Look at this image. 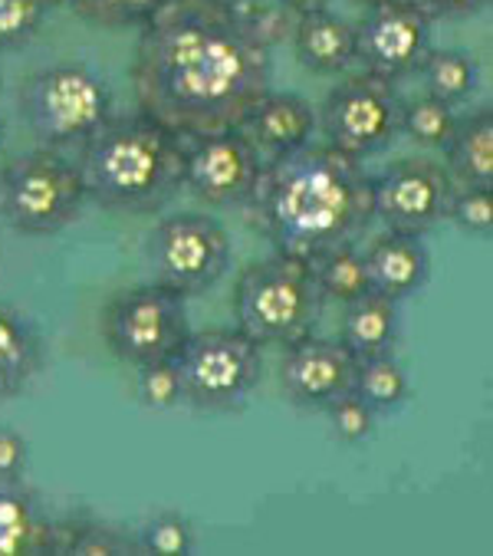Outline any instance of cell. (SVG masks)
<instances>
[{
  "label": "cell",
  "instance_id": "obj_1",
  "mask_svg": "<svg viewBox=\"0 0 493 556\" xmlns=\"http://www.w3.org/2000/svg\"><path fill=\"white\" fill-rule=\"evenodd\" d=\"M270 79V47L220 0H168L136 43L139 109L181 139L237 129Z\"/></svg>",
  "mask_w": 493,
  "mask_h": 556
},
{
  "label": "cell",
  "instance_id": "obj_2",
  "mask_svg": "<svg viewBox=\"0 0 493 556\" xmlns=\"http://www.w3.org/2000/svg\"><path fill=\"white\" fill-rule=\"evenodd\" d=\"M251 207L277 254L309 264L323 251L358 241L368 231L376 220L372 175L326 142H306L264 162Z\"/></svg>",
  "mask_w": 493,
  "mask_h": 556
},
{
  "label": "cell",
  "instance_id": "obj_3",
  "mask_svg": "<svg viewBox=\"0 0 493 556\" xmlns=\"http://www.w3.org/2000/svg\"><path fill=\"white\" fill-rule=\"evenodd\" d=\"M76 168L86 201L105 211H162L185 188V139L149 113L109 116L83 146Z\"/></svg>",
  "mask_w": 493,
  "mask_h": 556
},
{
  "label": "cell",
  "instance_id": "obj_4",
  "mask_svg": "<svg viewBox=\"0 0 493 556\" xmlns=\"http://www.w3.org/2000/svg\"><path fill=\"white\" fill-rule=\"evenodd\" d=\"M323 293L313 280V267L300 257H267L243 267L233 287L237 329L257 346H290L316 329L323 313Z\"/></svg>",
  "mask_w": 493,
  "mask_h": 556
},
{
  "label": "cell",
  "instance_id": "obj_5",
  "mask_svg": "<svg viewBox=\"0 0 493 556\" xmlns=\"http://www.w3.org/2000/svg\"><path fill=\"white\" fill-rule=\"evenodd\" d=\"M112 105L109 83L86 63H53L21 83V116L47 149L83 146Z\"/></svg>",
  "mask_w": 493,
  "mask_h": 556
},
{
  "label": "cell",
  "instance_id": "obj_6",
  "mask_svg": "<svg viewBox=\"0 0 493 556\" xmlns=\"http://www.w3.org/2000/svg\"><path fill=\"white\" fill-rule=\"evenodd\" d=\"M86 204V185L76 162L60 149H34L0 172V217L21 235L47 238L63 231Z\"/></svg>",
  "mask_w": 493,
  "mask_h": 556
},
{
  "label": "cell",
  "instance_id": "obj_7",
  "mask_svg": "<svg viewBox=\"0 0 493 556\" xmlns=\"http://www.w3.org/2000/svg\"><path fill=\"white\" fill-rule=\"evenodd\" d=\"M264 346L240 329L191 332L178 353L185 402L194 412L227 415L251 402L264 379Z\"/></svg>",
  "mask_w": 493,
  "mask_h": 556
},
{
  "label": "cell",
  "instance_id": "obj_8",
  "mask_svg": "<svg viewBox=\"0 0 493 556\" xmlns=\"http://www.w3.org/2000/svg\"><path fill=\"white\" fill-rule=\"evenodd\" d=\"M188 337H191V323H188L185 296L162 283H142L122 290L102 309L105 350L136 369L178 356Z\"/></svg>",
  "mask_w": 493,
  "mask_h": 556
},
{
  "label": "cell",
  "instance_id": "obj_9",
  "mask_svg": "<svg viewBox=\"0 0 493 556\" xmlns=\"http://www.w3.org/2000/svg\"><path fill=\"white\" fill-rule=\"evenodd\" d=\"M402 102L395 83L362 70L329 89L316 113V129L329 149L365 162L402 136Z\"/></svg>",
  "mask_w": 493,
  "mask_h": 556
},
{
  "label": "cell",
  "instance_id": "obj_10",
  "mask_svg": "<svg viewBox=\"0 0 493 556\" xmlns=\"http://www.w3.org/2000/svg\"><path fill=\"white\" fill-rule=\"evenodd\" d=\"M230 235L211 214H172L152 231L155 283L188 296L207 293L230 267Z\"/></svg>",
  "mask_w": 493,
  "mask_h": 556
},
{
  "label": "cell",
  "instance_id": "obj_11",
  "mask_svg": "<svg viewBox=\"0 0 493 556\" xmlns=\"http://www.w3.org/2000/svg\"><path fill=\"white\" fill-rule=\"evenodd\" d=\"M457 185L444 162L428 155H412L392 162L382 175H372V207L376 217L392 231L428 235L441 220H447V207Z\"/></svg>",
  "mask_w": 493,
  "mask_h": 556
},
{
  "label": "cell",
  "instance_id": "obj_12",
  "mask_svg": "<svg viewBox=\"0 0 493 556\" xmlns=\"http://www.w3.org/2000/svg\"><path fill=\"white\" fill-rule=\"evenodd\" d=\"M434 21L408 0H385L365 8L355 24V63L379 79L399 83L418 73V63L434 47Z\"/></svg>",
  "mask_w": 493,
  "mask_h": 556
},
{
  "label": "cell",
  "instance_id": "obj_13",
  "mask_svg": "<svg viewBox=\"0 0 493 556\" xmlns=\"http://www.w3.org/2000/svg\"><path fill=\"white\" fill-rule=\"evenodd\" d=\"M264 159L240 129L185 139V185L207 204H251Z\"/></svg>",
  "mask_w": 493,
  "mask_h": 556
},
{
  "label": "cell",
  "instance_id": "obj_14",
  "mask_svg": "<svg viewBox=\"0 0 493 556\" xmlns=\"http://www.w3.org/2000/svg\"><path fill=\"white\" fill-rule=\"evenodd\" d=\"M355 356L342 340L303 337L283 346L280 359V392L300 412H326L336 399L352 392Z\"/></svg>",
  "mask_w": 493,
  "mask_h": 556
},
{
  "label": "cell",
  "instance_id": "obj_15",
  "mask_svg": "<svg viewBox=\"0 0 493 556\" xmlns=\"http://www.w3.org/2000/svg\"><path fill=\"white\" fill-rule=\"evenodd\" d=\"M251 146L257 149V155L264 162L290 155L296 149H303L306 142H313L316 132V109L296 96V92H264L257 99V105L243 116V123L237 126Z\"/></svg>",
  "mask_w": 493,
  "mask_h": 556
},
{
  "label": "cell",
  "instance_id": "obj_16",
  "mask_svg": "<svg viewBox=\"0 0 493 556\" xmlns=\"http://www.w3.org/2000/svg\"><path fill=\"white\" fill-rule=\"evenodd\" d=\"M362 254H365L368 287L395 303L415 296L431 280V251L425 244V235L389 228Z\"/></svg>",
  "mask_w": 493,
  "mask_h": 556
},
{
  "label": "cell",
  "instance_id": "obj_17",
  "mask_svg": "<svg viewBox=\"0 0 493 556\" xmlns=\"http://www.w3.org/2000/svg\"><path fill=\"white\" fill-rule=\"evenodd\" d=\"M0 556H53V520L24 478H0Z\"/></svg>",
  "mask_w": 493,
  "mask_h": 556
},
{
  "label": "cell",
  "instance_id": "obj_18",
  "mask_svg": "<svg viewBox=\"0 0 493 556\" xmlns=\"http://www.w3.org/2000/svg\"><path fill=\"white\" fill-rule=\"evenodd\" d=\"M290 43L300 66L319 76H339L355 63V24L329 8L300 14L293 21Z\"/></svg>",
  "mask_w": 493,
  "mask_h": 556
},
{
  "label": "cell",
  "instance_id": "obj_19",
  "mask_svg": "<svg viewBox=\"0 0 493 556\" xmlns=\"http://www.w3.org/2000/svg\"><path fill=\"white\" fill-rule=\"evenodd\" d=\"M47 366V343L37 323L17 306L0 303V402L17 399Z\"/></svg>",
  "mask_w": 493,
  "mask_h": 556
},
{
  "label": "cell",
  "instance_id": "obj_20",
  "mask_svg": "<svg viewBox=\"0 0 493 556\" xmlns=\"http://www.w3.org/2000/svg\"><path fill=\"white\" fill-rule=\"evenodd\" d=\"M399 332H402V319H399L395 300H389L376 290H365L362 296L345 303L339 340L345 343V350L355 359L395 353Z\"/></svg>",
  "mask_w": 493,
  "mask_h": 556
},
{
  "label": "cell",
  "instance_id": "obj_21",
  "mask_svg": "<svg viewBox=\"0 0 493 556\" xmlns=\"http://www.w3.org/2000/svg\"><path fill=\"white\" fill-rule=\"evenodd\" d=\"M444 168L451 172L454 185L493 188V109L457 119L454 136L444 146Z\"/></svg>",
  "mask_w": 493,
  "mask_h": 556
},
{
  "label": "cell",
  "instance_id": "obj_22",
  "mask_svg": "<svg viewBox=\"0 0 493 556\" xmlns=\"http://www.w3.org/2000/svg\"><path fill=\"white\" fill-rule=\"evenodd\" d=\"M53 553L69 556H136V533L122 530L92 514H73L66 520H53Z\"/></svg>",
  "mask_w": 493,
  "mask_h": 556
},
{
  "label": "cell",
  "instance_id": "obj_23",
  "mask_svg": "<svg viewBox=\"0 0 493 556\" xmlns=\"http://www.w3.org/2000/svg\"><path fill=\"white\" fill-rule=\"evenodd\" d=\"M352 392L368 408L385 415V412L402 408L412 399V379H408V369L395 359V353L365 356V359H355Z\"/></svg>",
  "mask_w": 493,
  "mask_h": 556
},
{
  "label": "cell",
  "instance_id": "obj_24",
  "mask_svg": "<svg viewBox=\"0 0 493 556\" xmlns=\"http://www.w3.org/2000/svg\"><path fill=\"white\" fill-rule=\"evenodd\" d=\"M418 73L425 79V89L451 105H460L464 99H470V92L480 83L477 60L457 47H431L425 60L418 63Z\"/></svg>",
  "mask_w": 493,
  "mask_h": 556
},
{
  "label": "cell",
  "instance_id": "obj_25",
  "mask_svg": "<svg viewBox=\"0 0 493 556\" xmlns=\"http://www.w3.org/2000/svg\"><path fill=\"white\" fill-rule=\"evenodd\" d=\"M313 267V280L323 293V300H336V303H349L355 296H362L368 287V270H365V254L358 251V241H345L336 244L329 251H323L316 261H309Z\"/></svg>",
  "mask_w": 493,
  "mask_h": 556
},
{
  "label": "cell",
  "instance_id": "obj_26",
  "mask_svg": "<svg viewBox=\"0 0 493 556\" xmlns=\"http://www.w3.org/2000/svg\"><path fill=\"white\" fill-rule=\"evenodd\" d=\"M457 109L431 92L402 102V132L425 149H444L457 129Z\"/></svg>",
  "mask_w": 493,
  "mask_h": 556
},
{
  "label": "cell",
  "instance_id": "obj_27",
  "mask_svg": "<svg viewBox=\"0 0 493 556\" xmlns=\"http://www.w3.org/2000/svg\"><path fill=\"white\" fill-rule=\"evenodd\" d=\"M168 0H69V11L102 30H142L152 24Z\"/></svg>",
  "mask_w": 493,
  "mask_h": 556
},
{
  "label": "cell",
  "instance_id": "obj_28",
  "mask_svg": "<svg viewBox=\"0 0 493 556\" xmlns=\"http://www.w3.org/2000/svg\"><path fill=\"white\" fill-rule=\"evenodd\" d=\"M136 543H139V553H149V556H191L198 546V533L185 514L159 510L139 527Z\"/></svg>",
  "mask_w": 493,
  "mask_h": 556
},
{
  "label": "cell",
  "instance_id": "obj_29",
  "mask_svg": "<svg viewBox=\"0 0 493 556\" xmlns=\"http://www.w3.org/2000/svg\"><path fill=\"white\" fill-rule=\"evenodd\" d=\"M136 392H139L142 405H149V408H155V412L178 408V405L185 402L178 356H172V359H159V363H149V366H139Z\"/></svg>",
  "mask_w": 493,
  "mask_h": 556
},
{
  "label": "cell",
  "instance_id": "obj_30",
  "mask_svg": "<svg viewBox=\"0 0 493 556\" xmlns=\"http://www.w3.org/2000/svg\"><path fill=\"white\" fill-rule=\"evenodd\" d=\"M447 220H454L470 238L490 241L493 238V188H473V185L457 188L447 207Z\"/></svg>",
  "mask_w": 493,
  "mask_h": 556
},
{
  "label": "cell",
  "instance_id": "obj_31",
  "mask_svg": "<svg viewBox=\"0 0 493 556\" xmlns=\"http://www.w3.org/2000/svg\"><path fill=\"white\" fill-rule=\"evenodd\" d=\"M233 11L240 14V21L251 27V34L264 43V47H277L283 40H290L293 21L296 14H290L277 0H237Z\"/></svg>",
  "mask_w": 493,
  "mask_h": 556
},
{
  "label": "cell",
  "instance_id": "obj_32",
  "mask_svg": "<svg viewBox=\"0 0 493 556\" xmlns=\"http://www.w3.org/2000/svg\"><path fill=\"white\" fill-rule=\"evenodd\" d=\"M43 0H0V53L30 43L43 27Z\"/></svg>",
  "mask_w": 493,
  "mask_h": 556
},
{
  "label": "cell",
  "instance_id": "obj_33",
  "mask_svg": "<svg viewBox=\"0 0 493 556\" xmlns=\"http://www.w3.org/2000/svg\"><path fill=\"white\" fill-rule=\"evenodd\" d=\"M326 415H329L332 434H336L342 444H362L365 438H372L376 421H379V412H376V408H368L355 392L336 399V402L326 408Z\"/></svg>",
  "mask_w": 493,
  "mask_h": 556
},
{
  "label": "cell",
  "instance_id": "obj_34",
  "mask_svg": "<svg viewBox=\"0 0 493 556\" xmlns=\"http://www.w3.org/2000/svg\"><path fill=\"white\" fill-rule=\"evenodd\" d=\"M30 462V444L21 431L0 428V478H24Z\"/></svg>",
  "mask_w": 493,
  "mask_h": 556
},
{
  "label": "cell",
  "instance_id": "obj_35",
  "mask_svg": "<svg viewBox=\"0 0 493 556\" xmlns=\"http://www.w3.org/2000/svg\"><path fill=\"white\" fill-rule=\"evenodd\" d=\"M421 14H428L434 24L438 21H464L490 8V0H408Z\"/></svg>",
  "mask_w": 493,
  "mask_h": 556
},
{
  "label": "cell",
  "instance_id": "obj_36",
  "mask_svg": "<svg viewBox=\"0 0 493 556\" xmlns=\"http://www.w3.org/2000/svg\"><path fill=\"white\" fill-rule=\"evenodd\" d=\"M277 4H283L290 14H309V11H323V8H329V0H277Z\"/></svg>",
  "mask_w": 493,
  "mask_h": 556
},
{
  "label": "cell",
  "instance_id": "obj_37",
  "mask_svg": "<svg viewBox=\"0 0 493 556\" xmlns=\"http://www.w3.org/2000/svg\"><path fill=\"white\" fill-rule=\"evenodd\" d=\"M349 4H355V8H376V4H385V0H349Z\"/></svg>",
  "mask_w": 493,
  "mask_h": 556
},
{
  "label": "cell",
  "instance_id": "obj_38",
  "mask_svg": "<svg viewBox=\"0 0 493 556\" xmlns=\"http://www.w3.org/2000/svg\"><path fill=\"white\" fill-rule=\"evenodd\" d=\"M69 4V0H43V8L47 11H53V8H66Z\"/></svg>",
  "mask_w": 493,
  "mask_h": 556
},
{
  "label": "cell",
  "instance_id": "obj_39",
  "mask_svg": "<svg viewBox=\"0 0 493 556\" xmlns=\"http://www.w3.org/2000/svg\"><path fill=\"white\" fill-rule=\"evenodd\" d=\"M4 136H8V129H4V123H0V146H4Z\"/></svg>",
  "mask_w": 493,
  "mask_h": 556
},
{
  "label": "cell",
  "instance_id": "obj_40",
  "mask_svg": "<svg viewBox=\"0 0 493 556\" xmlns=\"http://www.w3.org/2000/svg\"><path fill=\"white\" fill-rule=\"evenodd\" d=\"M220 4H237V0H220Z\"/></svg>",
  "mask_w": 493,
  "mask_h": 556
}]
</instances>
